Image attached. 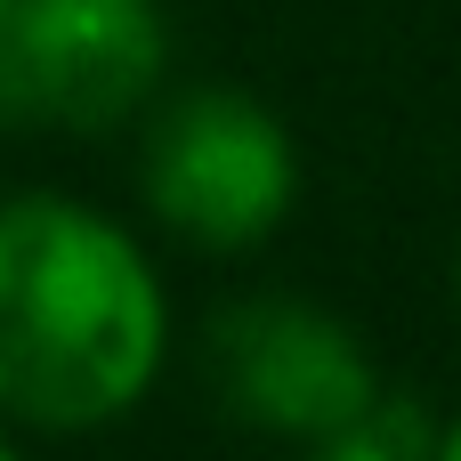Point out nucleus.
<instances>
[{"label": "nucleus", "instance_id": "1a4fd4ad", "mask_svg": "<svg viewBox=\"0 0 461 461\" xmlns=\"http://www.w3.org/2000/svg\"><path fill=\"white\" fill-rule=\"evenodd\" d=\"M8 16H16V0H0V32H8Z\"/></svg>", "mask_w": 461, "mask_h": 461}, {"label": "nucleus", "instance_id": "7ed1b4c3", "mask_svg": "<svg viewBox=\"0 0 461 461\" xmlns=\"http://www.w3.org/2000/svg\"><path fill=\"white\" fill-rule=\"evenodd\" d=\"M211 389L243 429L284 438L300 454L373 429V413L389 397L357 324H340L332 308L292 300V292H251L211 316Z\"/></svg>", "mask_w": 461, "mask_h": 461}, {"label": "nucleus", "instance_id": "0eeeda50", "mask_svg": "<svg viewBox=\"0 0 461 461\" xmlns=\"http://www.w3.org/2000/svg\"><path fill=\"white\" fill-rule=\"evenodd\" d=\"M0 461H24L16 454V421H0Z\"/></svg>", "mask_w": 461, "mask_h": 461}, {"label": "nucleus", "instance_id": "f257e3e1", "mask_svg": "<svg viewBox=\"0 0 461 461\" xmlns=\"http://www.w3.org/2000/svg\"><path fill=\"white\" fill-rule=\"evenodd\" d=\"M170 365V284L97 203L0 194V421L97 438L130 421Z\"/></svg>", "mask_w": 461, "mask_h": 461}, {"label": "nucleus", "instance_id": "423d86ee", "mask_svg": "<svg viewBox=\"0 0 461 461\" xmlns=\"http://www.w3.org/2000/svg\"><path fill=\"white\" fill-rule=\"evenodd\" d=\"M429 461H461V421H446V429H438V446H429Z\"/></svg>", "mask_w": 461, "mask_h": 461}, {"label": "nucleus", "instance_id": "20e7f679", "mask_svg": "<svg viewBox=\"0 0 461 461\" xmlns=\"http://www.w3.org/2000/svg\"><path fill=\"white\" fill-rule=\"evenodd\" d=\"M170 73L162 0H16L0 32L8 130H113L154 113Z\"/></svg>", "mask_w": 461, "mask_h": 461}, {"label": "nucleus", "instance_id": "f03ea898", "mask_svg": "<svg viewBox=\"0 0 461 461\" xmlns=\"http://www.w3.org/2000/svg\"><path fill=\"white\" fill-rule=\"evenodd\" d=\"M138 203L162 235L194 251H259L300 203V146L284 113H267L251 89L203 81L154 97L138 146Z\"/></svg>", "mask_w": 461, "mask_h": 461}, {"label": "nucleus", "instance_id": "6e6552de", "mask_svg": "<svg viewBox=\"0 0 461 461\" xmlns=\"http://www.w3.org/2000/svg\"><path fill=\"white\" fill-rule=\"evenodd\" d=\"M454 300H461V243H454Z\"/></svg>", "mask_w": 461, "mask_h": 461}, {"label": "nucleus", "instance_id": "39448f33", "mask_svg": "<svg viewBox=\"0 0 461 461\" xmlns=\"http://www.w3.org/2000/svg\"><path fill=\"white\" fill-rule=\"evenodd\" d=\"M300 461H421L405 454L397 438H381V429H357V438H332V446H308Z\"/></svg>", "mask_w": 461, "mask_h": 461}]
</instances>
